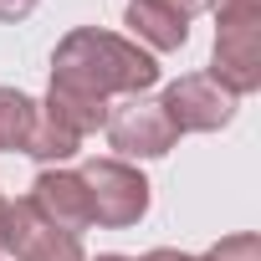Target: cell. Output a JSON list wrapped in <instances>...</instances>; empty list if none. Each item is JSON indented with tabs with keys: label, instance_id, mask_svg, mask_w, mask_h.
Listing matches in <instances>:
<instances>
[{
	"label": "cell",
	"instance_id": "cell-1",
	"mask_svg": "<svg viewBox=\"0 0 261 261\" xmlns=\"http://www.w3.org/2000/svg\"><path fill=\"white\" fill-rule=\"evenodd\" d=\"M154 82H159V62L139 41L82 26V31L62 36V46L51 57V92H46L41 113L51 123H62L67 134L87 139L92 128L108 123L113 97H139Z\"/></svg>",
	"mask_w": 261,
	"mask_h": 261
},
{
	"label": "cell",
	"instance_id": "cell-2",
	"mask_svg": "<svg viewBox=\"0 0 261 261\" xmlns=\"http://www.w3.org/2000/svg\"><path fill=\"white\" fill-rule=\"evenodd\" d=\"M210 11L220 26L205 77L230 97H246L261 87V0H210Z\"/></svg>",
	"mask_w": 261,
	"mask_h": 261
},
{
	"label": "cell",
	"instance_id": "cell-3",
	"mask_svg": "<svg viewBox=\"0 0 261 261\" xmlns=\"http://www.w3.org/2000/svg\"><path fill=\"white\" fill-rule=\"evenodd\" d=\"M77 174H82V190H87L92 225L123 230V225H139L149 215V179L139 169H128L123 159H92Z\"/></svg>",
	"mask_w": 261,
	"mask_h": 261
},
{
	"label": "cell",
	"instance_id": "cell-4",
	"mask_svg": "<svg viewBox=\"0 0 261 261\" xmlns=\"http://www.w3.org/2000/svg\"><path fill=\"white\" fill-rule=\"evenodd\" d=\"M174 123L164 118V108L154 97H123L118 108H108V144L128 159H159L174 149Z\"/></svg>",
	"mask_w": 261,
	"mask_h": 261
},
{
	"label": "cell",
	"instance_id": "cell-5",
	"mask_svg": "<svg viewBox=\"0 0 261 261\" xmlns=\"http://www.w3.org/2000/svg\"><path fill=\"white\" fill-rule=\"evenodd\" d=\"M0 251H11L16 261H87L82 241L57 230L51 220H41L31 210V200H6V241Z\"/></svg>",
	"mask_w": 261,
	"mask_h": 261
},
{
	"label": "cell",
	"instance_id": "cell-6",
	"mask_svg": "<svg viewBox=\"0 0 261 261\" xmlns=\"http://www.w3.org/2000/svg\"><path fill=\"white\" fill-rule=\"evenodd\" d=\"M164 118L174 123V134H215L236 118V97L225 87H215L210 77H179L169 82V92L159 97Z\"/></svg>",
	"mask_w": 261,
	"mask_h": 261
},
{
	"label": "cell",
	"instance_id": "cell-7",
	"mask_svg": "<svg viewBox=\"0 0 261 261\" xmlns=\"http://www.w3.org/2000/svg\"><path fill=\"white\" fill-rule=\"evenodd\" d=\"M31 210L41 215V220H51L57 230H67V236H82L87 225H92V210H87V190H82V174H72V169H41L36 179H31Z\"/></svg>",
	"mask_w": 261,
	"mask_h": 261
},
{
	"label": "cell",
	"instance_id": "cell-8",
	"mask_svg": "<svg viewBox=\"0 0 261 261\" xmlns=\"http://www.w3.org/2000/svg\"><path fill=\"white\" fill-rule=\"evenodd\" d=\"M205 6L210 0H128V26L154 51H179L190 41L195 11H205Z\"/></svg>",
	"mask_w": 261,
	"mask_h": 261
},
{
	"label": "cell",
	"instance_id": "cell-9",
	"mask_svg": "<svg viewBox=\"0 0 261 261\" xmlns=\"http://www.w3.org/2000/svg\"><path fill=\"white\" fill-rule=\"evenodd\" d=\"M36 118H41V108H36L26 92L0 87V149L26 154V149H31V134H36Z\"/></svg>",
	"mask_w": 261,
	"mask_h": 261
},
{
	"label": "cell",
	"instance_id": "cell-10",
	"mask_svg": "<svg viewBox=\"0 0 261 261\" xmlns=\"http://www.w3.org/2000/svg\"><path fill=\"white\" fill-rule=\"evenodd\" d=\"M195 261H261V241H256L251 230H241V236H225L220 246H210V251L195 256Z\"/></svg>",
	"mask_w": 261,
	"mask_h": 261
},
{
	"label": "cell",
	"instance_id": "cell-11",
	"mask_svg": "<svg viewBox=\"0 0 261 261\" xmlns=\"http://www.w3.org/2000/svg\"><path fill=\"white\" fill-rule=\"evenodd\" d=\"M36 11V0H0V21L6 26H16V21H26Z\"/></svg>",
	"mask_w": 261,
	"mask_h": 261
},
{
	"label": "cell",
	"instance_id": "cell-12",
	"mask_svg": "<svg viewBox=\"0 0 261 261\" xmlns=\"http://www.w3.org/2000/svg\"><path fill=\"white\" fill-rule=\"evenodd\" d=\"M139 261H195V256H185V251H169V246H159V251H149V256H139Z\"/></svg>",
	"mask_w": 261,
	"mask_h": 261
},
{
	"label": "cell",
	"instance_id": "cell-13",
	"mask_svg": "<svg viewBox=\"0 0 261 261\" xmlns=\"http://www.w3.org/2000/svg\"><path fill=\"white\" fill-rule=\"evenodd\" d=\"M0 241H6V195H0Z\"/></svg>",
	"mask_w": 261,
	"mask_h": 261
},
{
	"label": "cell",
	"instance_id": "cell-14",
	"mask_svg": "<svg viewBox=\"0 0 261 261\" xmlns=\"http://www.w3.org/2000/svg\"><path fill=\"white\" fill-rule=\"evenodd\" d=\"M97 261H134V256H97Z\"/></svg>",
	"mask_w": 261,
	"mask_h": 261
}]
</instances>
